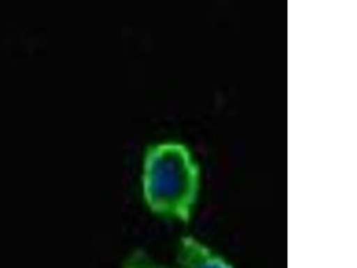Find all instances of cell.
I'll use <instances>...</instances> for the list:
<instances>
[{
	"label": "cell",
	"instance_id": "cell-1",
	"mask_svg": "<svg viewBox=\"0 0 357 268\" xmlns=\"http://www.w3.org/2000/svg\"><path fill=\"white\" fill-rule=\"evenodd\" d=\"M142 184L153 212L183 223L190 220L199 191V168L183 144L162 142L150 147Z\"/></svg>",
	"mask_w": 357,
	"mask_h": 268
},
{
	"label": "cell",
	"instance_id": "cell-2",
	"mask_svg": "<svg viewBox=\"0 0 357 268\" xmlns=\"http://www.w3.org/2000/svg\"><path fill=\"white\" fill-rule=\"evenodd\" d=\"M178 260L181 268H231L224 258L192 236L181 239Z\"/></svg>",
	"mask_w": 357,
	"mask_h": 268
},
{
	"label": "cell",
	"instance_id": "cell-3",
	"mask_svg": "<svg viewBox=\"0 0 357 268\" xmlns=\"http://www.w3.org/2000/svg\"><path fill=\"white\" fill-rule=\"evenodd\" d=\"M123 268H166L151 259L146 252L135 251L126 259Z\"/></svg>",
	"mask_w": 357,
	"mask_h": 268
}]
</instances>
